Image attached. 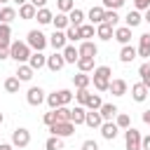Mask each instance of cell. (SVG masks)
Masks as SVG:
<instances>
[{"label": "cell", "instance_id": "cell-53", "mask_svg": "<svg viewBox=\"0 0 150 150\" xmlns=\"http://www.w3.org/2000/svg\"><path fill=\"white\" fill-rule=\"evenodd\" d=\"M28 2H33V5H35V7H38V9H40V7H45V5H47V0H28Z\"/></svg>", "mask_w": 150, "mask_h": 150}, {"label": "cell", "instance_id": "cell-11", "mask_svg": "<svg viewBox=\"0 0 150 150\" xmlns=\"http://www.w3.org/2000/svg\"><path fill=\"white\" fill-rule=\"evenodd\" d=\"M131 98H134L136 103H143V101L148 98V87H145L143 82H136V84L131 87Z\"/></svg>", "mask_w": 150, "mask_h": 150}, {"label": "cell", "instance_id": "cell-41", "mask_svg": "<svg viewBox=\"0 0 150 150\" xmlns=\"http://www.w3.org/2000/svg\"><path fill=\"white\" fill-rule=\"evenodd\" d=\"M103 21L105 23H110L112 28L117 26V21H120V16H117V9H105V16H103Z\"/></svg>", "mask_w": 150, "mask_h": 150}, {"label": "cell", "instance_id": "cell-1", "mask_svg": "<svg viewBox=\"0 0 150 150\" xmlns=\"http://www.w3.org/2000/svg\"><path fill=\"white\" fill-rule=\"evenodd\" d=\"M110 75H112V70H110L108 66H98V68H94L91 82H94L96 91H108V89H110Z\"/></svg>", "mask_w": 150, "mask_h": 150}, {"label": "cell", "instance_id": "cell-46", "mask_svg": "<svg viewBox=\"0 0 150 150\" xmlns=\"http://www.w3.org/2000/svg\"><path fill=\"white\" fill-rule=\"evenodd\" d=\"M59 98H61V105H68V103L73 101V91H68V89H59Z\"/></svg>", "mask_w": 150, "mask_h": 150}, {"label": "cell", "instance_id": "cell-42", "mask_svg": "<svg viewBox=\"0 0 150 150\" xmlns=\"http://www.w3.org/2000/svg\"><path fill=\"white\" fill-rule=\"evenodd\" d=\"M66 38H68V42L82 40V38H80V28H77V26H68V28H66Z\"/></svg>", "mask_w": 150, "mask_h": 150}, {"label": "cell", "instance_id": "cell-17", "mask_svg": "<svg viewBox=\"0 0 150 150\" xmlns=\"http://www.w3.org/2000/svg\"><path fill=\"white\" fill-rule=\"evenodd\" d=\"M136 56H138V49L131 47V45H124L122 52H120V61H122V63H131Z\"/></svg>", "mask_w": 150, "mask_h": 150}, {"label": "cell", "instance_id": "cell-26", "mask_svg": "<svg viewBox=\"0 0 150 150\" xmlns=\"http://www.w3.org/2000/svg\"><path fill=\"white\" fill-rule=\"evenodd\" d=\"M84 117H87V108L84 105H75L73 115H70V122L73 124H84Z\"/></svg>", "mask_w": 150, "mask_h": 150}, {"label": "cell", "instance_id": "cell-40", "mask_svg": "<svg viewBox=\"0 0 150 150\" xmlns=\"http://www.w3.org/2000/svg\"><path fill=\"white\" fill-rule=\"evenodd\" d=\"M45 148H47V150H61V148H63V141H61L59 136H49L47 143H45Z\"/></svg>", "mask_w": 150, "mask_h": 150}, {"label": "cell", "instance_id": "cell-35", "mask_svg": "<svg viewBox=\"0 0 150 150\" xmlns=\"http://www.w3.org/2000/svg\"><path fill=\"white\" fill-rule=\"evenodd\" d=\"M138 75H141V82L150 89V63L145 61V63H141V68H138Z\"/></svg>", "mask_w": 150, "mask_h": 150}, {"label": "cell", "instance_id": "cell-20", "mask_svg": "<svg viewBox=\"0 0 150 150\" xmlns=\"http://www.w3.org/2000/svg\"><path fill=\"white\" fill-rule=\"evenodd\" d=\"M115 40H117L120 45H129V40H131V28H129V26L115 28Z\"/></svg>", "mask_w": 150, "mask_h": 150}, {"label": "cell", "instance_id": "cell-25", "mask_svg": "<svg viewBox=\"0 0 150 150\" xmlns=\"http://www.w3.org/2000/svg\"><path fill=\"white\" fill-rule=\"evenodd\" d=\"M52 23H54V28H56V30H63V28H68V26H70V19H68V14H66V12H59V14L52 19Z\"/></svg>", "mask_w": 150, "mask_h": 150}, {"label": "cell", "instance_id": "cell-6", "mask_svg": "<svg viewBox=\"0 0 150 150\" xmlns=\"http://www.w3.org/2000/svg\"><path fill=\"white\" fill-rule=\"evenodd\" d=\"M141 131L138 129H134V127H129L127 131H124V143H127V150H136V148H141Z\"/></svg>", "mask_w": 150, "mask_h": 150}, {"label": "cell", "instance_id": "cell-22", "mask_svg": "<svg viewBox=\"0 0 150 150\" xmlns=\"http://www.w3.org/2000/svg\"><path fill=\"white\" fill-rule=\"evenodd\" d=\"M73 84L77 87V89H89V84H91V75H87V73H77V75H73Z\"/></svg>", "mask_w": 150, "mask_h": 150}, {"label": "cell", "instance_id": "cell-60", "mask_svg": "<svg viewBox=\"0 0 150 150\" xmlns=\"http://www.w3.org/2000/svg\"><path fill=\"white\" fill-rule=\"evenodd\" d=\"M136 150H143V148H136Z\"/></svg>", "mask_w": 150, "mask_h": 150}, {"label": "cell", "instance_id": "cell-48", "mask_svg": "<svg viewBox=\"0 0 150 150\" xmlns=\"http://www.w3.org/2000/svg\"><path fill=\"white\" fill-rule=\"evenodd\" d=\"M54 122H59V117H56V110H49V112H45V124H47V127H52Z\"/></svg>", "mask_w": 150, "mask_h": 150}, {"label": "cell", "instance_id": "cell-28", "mask_svg": "<svg viewBox=\"0 0 150 150\" xmlns=\"http://www.w3.org/2000/svg\"><path fill=\"white\" fill-rule=\"evenodd\" d=\"M94 59H96V56H80V59H77V68H80L82 73L94 70Z\"/></svg>", "mask_w": 150, "mask_h": 150}, {"label": "cell", "instance_id": "cell-43", "mask_svg": "<svg viewBox=\"0 0 150 150\" xmlns=\"http://www.w3.org/2000/svg\"><path fill=\"white\" fill-rule=\"evenodd\" d=\"M47 105H49L52 110H56V108L61 105V98H59V91H54V94H47Z\"/></svg>", "mask_w": 150, "mask_h": 150}, {"label": "cell", "instance_id": "cell-16", "mask_svg": "<svg viewBox=\"0 0 150 150\" xmlns=\"http://www.w3.org/2000/svg\"><path fill=\"white\" fill-rule=\"evenodd\" d=\"M77 49H80V56H96V54H98V47H96L91 40H82Z\"/></svg>", "mask_w": 150, "mask_h": 150}, {"label": "cell", "instance_id": "cell-44", "mask_svg": "<svg viewBox=\"0 0 150 150\" xmlns=\"http://www.w3.org/2000/svg\"><path fill=\"white\" fill-rule=\"evenodd\" d=\"M56 7H59V12H70V9H75V2L73 0H56Z\"/></svg>", "mask_w": 150, "mask_h": 150}, {"label": "cell", "instance_id": "cell-34", "mask_svg": "<svg viewBox=\"0 0 150 150\" xmlns=\"http://www.w3.org/2000/svg\"><path fill=\"white\" fill-rule=\"evenodd\" d=\"M12 28H9V23H0V45H12Z\"/></svg>", "mask_w": 150, "mask_h": 150}, {"label": "cell", "instance_id": "cell-13", "mask_svg": "<svg viewBox=\"0 0 150 150\" xmlns=\"http://www.w3.org/2000/svg\"><path fill=\"white\" fill-rule=\"evenodd\" d=\"M61 54H63L66 63H77V59H80V49H77L75 45H66V47L61 49Z\"/></svg>", "mask_w": 150, "mask_h": 150}, {"label": "cell", "instance_id": "cell-36", "mask_svg": "<svg viewBox=\"0 0 150 150\" xmlns=\"http://www.w3.org/2000/svg\"><path fill=\"white\" fill-rule=\"evenodd\" d=\"M70 115H73V110H70L68 105H59V108H56V117H59V122H70Z\"/></svg>", "mask_w": 150, "mask_h": 150}, {"label": "cell", "instance_id": "cell-33", "mask_svg": "<svg viewBox=\"0 0 150 150\" xmlns=\"http://www.w3.org/2000/svg\"><path fill=\"white\" fill-rule=\"evenodd\" d=\"M16 19V9L14 7H2L0 9V23H9Z\"/></svg>", "mask_w": 150, "mask_h": 150}, {"label": "cell", "instance_id": "cell-24", "mask_svg": "<svg viewBox=\"0 0 150 150\" xmlns=\"http://www.w3.org/2000/svg\"><path fill=\"white\" fill-rule=\"evenodd\" d=\"M35 14H38V7H35L33 2H23V5L19 7V16H21V19H35Z\"/></svg>", "mask_w": 150, "mask_h": 150}, {"label": "cell", "instance_id": "cell-27", "mask_svg": "<svg viewBox=\"0 0 150 150\" xmlns=\"http://www.w3.org/2000/svg\"><path fill=\"white\" fill-rule=\"evenodd\" d=\"M103 16H105V7H91V9H89V21H91V23L98 26V23L103 21Z\"/></svg>", "mask_w": 150, "mask_h": 150}, {"label": "cell", "instance_id": "cell-2", "mask_svg": "<svg viewBox=\"0 0 150 150\" xmlns=\"http://www.w3.org/2000/svg\"><path fill=\"white\" fill-rule=\"evenodd\" d=\"M30 47H28V42H12L9 45V59H14L16 63H26L28 59H30Z\"/></svg>", "mask_w": 150, "mask_h": 150}, {"label": "cell", "instance_id": "cell-59", "mask_svg": "<svg viewBox=\"0 0 150 150\" xmlns=\"http://www.w3.org/2000/svg\"><path fill=\"white\" fill-rule=\"evenodd\" d=\"M0 2H2V5H5V2H9V0H0Z\"/></svg>", "mask_w": 150, "mask_h": 150}, {"label": "cell", "instance_id": "cell-18", "mask_svg": "<svg viewBox=\"0 0 150 150\" xmlns=\"http://www.w3.org/2000/svg\"><path fill=\"white\" fill-rule=\"evenodd\" d=\"M138 56H143V59L150 56V33H143L138 38Z\"/></svg>", "mask_w": 150, "mask_h": 150}, {"label": "cell", "instance_id": "cell-51", "mask_svg": "<svg viewBox=\"0 0 150 150\" xmlns=\"http://www.w3.org/2000/svg\"><path fill=\"white\" fill-rule=\"evenodd\" d=\"M5 59H9V47L0 45V61H5Z\"/></svg>", "mask_w": 150, "mask_h": 150}, {"label": "cell", "instance_id": "cell-50", "mask_svg": "<svg viewBox=\"0 0 150 150\" xmlns=\"http://www.w3.org/2000/svg\"><path fill=\"white\" fill-rule=\"evenodd\" d=\"M134 7L136 9H148L150 7V0H134Z\"/></svg>", "mask_w": 150, "mask_h": 150}, {"label": "cell", "instance_id": "cell-52", "mask_svg": "<svg viewBox=\"0 0 150 150\" xmlns=\"http://www.w3.org/2000/svg\"><path fill=\"white\" fill-rule=\"evenodd\" d=\"M141 148L143 150H150V136H143L141 138Z\"/></svg>", "mask_w": 150, "mask_h": 150}, {"label": "cell", "instance_id": "cell-30", "mask_svg": "<svg viewBox=\"0 0 150 150\" xmlns=\"http://www.w3.org/2000/svg\"><path fill=\"white\" fill-rule=\"evenodd\" d=\"M68 19H70V26H82V21H84V12L75 7V9L68 12Z\"/></svg>", "mask_w": 150, "mask_h": 150}, {"label": "cell", "instance_id": "cell-8", "mask_svg": "<svg viewBox=\"0 0 150 150\" xmlns=\"http://www.w3.org/2000/svg\"><path fill=\"white\" fill-rule=\"evenodd\" d=\"M63 66H66V59H63V54H61V52H54L52 56H47V68H49L52 73L61 70Z\"/></svg>", "mask_w": 150, "mask_h": 150}, {"label": "cell", "instance_id": "cell-61", "mask_svg": "<svg viewBox=\"0 0 150 150\" xmlns=\"http://www.w3.org/2000/svg\"><path fill=\"white\" fill-rule=\"evenodd\" d=\"M0 5H2V2H0ZM0 9H2V7H0Z\"/></svg>", "mask_w": 150, "mask_h": 150}, {"label": "cell", "instance_id": "cell-4", "mask_svg": "<svg viewBox=\"0 0 150 150\" xmlns=\"http://www.w3.org/2000/svg\"><path fill=\"white\" fill-rule=\"evenodd\" d=\"M49 131H52V136L68 138V136H73V131H75V124H73V122H54V124L49 127Z\"/></svg>", "mask_w": 150, "mask_h": 150}, {"label": "cell", "instance_id": "cell-14", "mask_svg": "<svg viewBox=\"0 0 150 150\" xmlns=\"http://www.w3.org/2000/svg\"><path fill=\"white\" fill-rule=\"evenodd\" d=\"M28 66H30L33 70H40V68H45V66H47V56H45L42 52H33V54H30V59H28Z\"/></svg>", "mask_w": 150, "mask_h": 150}, {"label": "cell", "instance_id": "cell-45", "mask_svg": "<svg viewBox=\"0 0 150 150\" xmlns=\"http://www.w3.org/2000/svg\"><path fill=\"white\" fill-rule=\"evenodd\" d=\"M89 96H91V94H89V89H77V91H75V98L80 101V105H87Z\"/></svg>", "mask_w": 150, "mask_h": 150}, {"label": "cell", "instance_id": "cell-9", "mask_svg": "<svg viewBox=\"0 0 150 150\" xmlns=\"http://www.w3.org/2000/svg\"><path fill=\"white\" fill-rule=\"evenodd\" d=\"M117 134H120V127H117L112 120L101 124V136H103L105 141H115V136H117Z\"/></svg>", "mask_w": 150, "mask_h": 150}, {"label": "cell", "instance_id": "cell-12", "mask_svg": "<svg viewBox=\"0 0 150 150\" xmlns=\"http://www.w3.org/2000/svg\"><path fill=\"white\" fill-rule=\"evenodd\" d=\"M84 124H87V127H91V129H101V124H103V117H101V112H98V110H87Z\"/></svg>", "mask_w": 150, "mask_h": 150}, {"label": "cell", "instance_id": "cell-23", "mask_svg": "<svg viewBox=\"0 0 150 150\" xmlns=\"http://www.w3.org/2000/svg\"><path fill=\"white\" fill-rule=\"evenodd\" d=\"M98 112H101V117H103V122H110L112 117H117V112H120V110H117V105H112V103H103Z\"/></svg>", "mask_w": 150, "mask_h": 150}, {"label": "cell", "instance_id": "cell-56", "mask_svg": "<svg viewBox=\"0 0 150 150\" xmlns=\"http://www.w3.org/2000/svg\"><path fill=\"white\" fill-rule=\"evenodd\" d=\"M143 21H148V23H150V7L145 9V14H143Z\"/></svg>", "mask_w": 150, "mask_h": 150}, {"label": "cell", "instance_id": "cell-38", "mask_svg": "<svg viewBox=\"0 0 150 150\" xmlns=\"http://www.w3.org/2000/svg\"><path fill=\"white\" fill-rule=\"evenodd\" d=\"M77 28H80V38H82V40H89V38L96 33V30H94V23H82V26H77Z\"/></svg>", "mask_w": 150, "mask_h": 150}, {"label": "cell", "instance_id": "cell-57", "mask_svg": "<svg viewBox=\"0 0 150 150\" xmlns=\"http://www.w3.org/2000/svg\"><path fill=\"white\" fill-rule=\"evenodd\" d=\"M14 2H16L19 7H21V5H23V2H28V0H14Z\"/></svg>", "mask_w": 150, "mask_h": 150}, {"label": "cell", "instance_id": "cell-54", "mask_svg": "<svg viewBox=\"0 0 150 150\" xmlns=\"http://www.w3.org/2000/svg\"><path fill=\"white\" fill-rule=\"evenodd\" d=\"M0 150H14L12 143H0Z\"/></svg>", "mask_w": 150, "mask_h": 150}, {"label": "cell", "instance_id": "cell-32", "mask_svg": "<svg viewBox=\"0 0 150 150\" xmlns=\"http://www.w3.org/2000/svg\"><path fill=\"white\" fill-rule=\"evenodd\" d=\"M19 87H21V80H19L16 75H12V77H7V80H5V91L16 94V91H19Z\"/></svg>", "mask_w": 150, "mask_h": 150}, {"label": "cell", "instance_id": "cell-29", "mask_svg": "<svg viewBox=\"0 0 150 150\" xmlns=\"http://www.w3.org/2000/svg\"><path fill=\"white\" fill-rule=\"evenodd\" d=\"M35 19H38V23H42V26H45V23H52L54 14H52L47 7H40V9H38V14H35Z\"/></svg>", "mask_w": 150, "mask_h": 150}, {"label": "cell", "instance_id": "cell-55", "mask_svg": "<svg viewBox=\"0 0 150 150\" xmlns=\"http://www.w3.org/2000/svg\"><path fill=\"white\" fill-rule=\"evenodd\" d=\"M143 122H145V124H150V110H145V112H143Z\"/></svg>", "mask_w": 150, "mask_h": 150}, {"label": "cell", "instance_id": "cell-3", "mask_svg": "<svg viewBox=\"0 0 150 150\" xmlns=\"http://www.w3.org/2000/svg\"><path fill=\"white\" fill-rule=\"evenodd\" d=\"M26 42H28V47H30V49H35V52H42V49H45V47L49 45L47 35H45L42 30H30V33H28V40H26Z\"/></svg>", "mask_w": 150, "mask_h": 150}, {"label": "cell", "instance_id": "cell-47", "mask_svg": "<svg viewBox=\"0 0 150 150\" xmlns=\"http://www.w3.org/2000/svg\"><path fill=\"white\" fill-rule=\"evenodd\" d=\"M124 5V0H103V7L105 9H120Z\"/></svg>", "mask_w": 150, "mask_h": 150}, {"label": "cell", "instance_id": "cell-15", "mask_svg": "<svg viewBox=\"0 0 150 150\" xmlns=\"http://www.w3.org/2000/svg\"><path fill=\"white\" fill-rule=\"evenodd\" d=\"M127 89H129V84H127L122 77L110 80V89H108V91H112V96H124V94H127Z\"/></svg>", "mask_w": 150, "mask_h": 150}, {"label": "cell", "instance_id": "cell-31", "mask_svg": "<svg viewBox=\"0 0 150 150\" xmlns=\"http://www.w3.org/2000/svg\"><path fill=\"white\" fill-rule=\"evenodd\" d=\"M124 21H127V26H129V28H136V26L143 21V16L138 14V9H131V12L124 16Z\"/></svg>", "mask_w": 150, "mask_h": 150}, {"label": "cell", "instance_id": "cell-21", "mask_svg": "<svg viewBox=\"0 0 150 150\" xmlns=\"http://www.w3.org/2000/svg\"><path fill=\"white\" fill-rule=\"evenodd\" d=\"M33 68L28 66V63H19V68H16V77L21 80V82H30L33 80Z\"/></svg>", "mask_w": 150, "mask_h": 150}, {"label": "cell", "instance_id": "cell-5", "mask_svg": "<svg viewBox=\"0 0 150 150\" xmlns=\"http://www.w3.org/2000/svg\"><path fill=\"white\" fill-rule=\"evenodd\" d=\"M28 143H30V131H28V129L19 127V129L12 131V145H14V148H26Z\"/></svg>", "mask_w": 150, "mask_h": 150}, {"label": "cell", "instance_id": "cell-19", "mask_svg": "<svg viewBox=\"0 0 150 150\" xmlns=\"http://www.w3.org/2000/svg\"><path fill=\"white\" fill-rule=\"evenodd\" d=\"M96 35H98L101 40H110V38L115 35V28H112L110 23H105V21H101V23L96 26Z\"/></svg>", "mask_w": 150, "mask_h": 150}, {"label": "cell", "instance_id": "cell-10", "mask_svg": "<svg viewBox=\"0 0 150 150\" xmlns=\"http://www.w3.org/2000/svg\"><path fill=\"white\" fill-rule=\"evenodd\" d=\"M49 45H52L56 52H59V49H63V47L68 45V38H66V33L54 28V33H52V38H49Z\"/></svg>", "mask_w": 150, "mask_h": 150}, {"label": "cell", "instance_id": "cell-37", "mask_svg": "<svg viewBox=\"0 0 150 150\" xmlns=\"http://www.w3.org/2000/svg\"><path fill=\"white\" fill-rule=\"evenodd\" d=\"M115 124H117L120 129H129V127H131V117H129L127 112H117V117H115Z\"/></svg>", "mask_w": 150, "mask_h": 150}, {"label": "cell", "instance_id": "cell-49", "mask_svg": "<svg viewBox=\"0 0 150 150\" xmlns=\"http://www.w3.org/2000/svg\"><path fill=\"white\" fill-rule=\"evenodd\" d=\"M82 150H98V143L91 141V138H87V141L82 143Z\"/></svg>", "mask_w": 150, "mask_h": 150}, {"label": "cell", "instance_id": "cell-58", "mask_svg": "<svg viewBox=\"0 0 150 150\" xmlns=\"http://www.w3.org/2000/svg\"><path fill=\"white\" fill-rule=\"evenodd\" d=\"M2 120H5V117H2V112H0V124H2Z\"/></svg>", "mask_w": 150, "mask_h": 150}, {"label": "cell", "instance_id": "cell-7", "mask_svg": "<svg viewBox=\"0 0 150 150\" xmlns=\"http://www.w3.org/2000/svg\"><path fill=\"white\" fill-rule=\"evenodd\" d=\"M26 101H28V105H40L42 101H47V96H45L42 87H30L26 94Z\"/></svg>", "mask_w": 150, "mask_h": 150}, {"label": "cell", "instance_id": "cell-39", "mask_svg": "<svg viewBox=\"0 0 150 150\" xmlns=\"http://www.w3.org/2000/svg\"><path fill=\"white\" fill-rule=\"evenodd\" d=\"M101 105H103V101H101V96H98V94H91L84 108H89V110H101Z\"/></svg>", "mask_w": 150, "mask_h": 150}]
</instances>
